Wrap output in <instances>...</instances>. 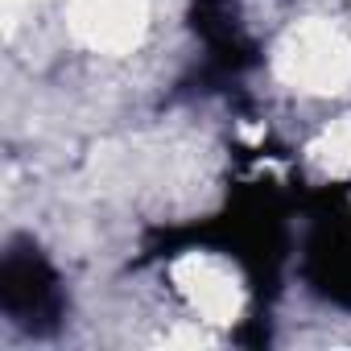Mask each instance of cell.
<instances>
[{
  "instance_id": "cell-1",
  "label": "cell",
  "mask_w": 351,
  "mask_h": 351,
  "mask_svg": "<svg viewBox=\"0 0 351 351\" xmlns=\"http://www.w3.org/2000/svg\"><path fill=\"white\" fill-rule=\"evenodd\" d=\"M0 298L5 310L13 314V322L42 330L54 310H58V289H54V273L42 265V256H34V248H13L0 269Z\"/></svg>"
}]
</instances>
